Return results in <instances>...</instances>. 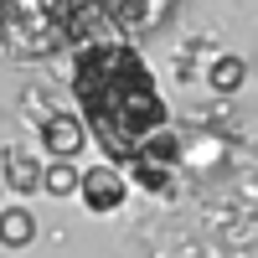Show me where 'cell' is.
<instances>
[{
	"instance_id": "6da1fadb",
	"label": "cell",
	"mask_w": 258,
	"mask_h": 258,
	"mask_svg": "<svg viewBox=\"0 0 258 258\" xmlns=\"http://www.w3.org/2000/svg\"><path fill=\"white\" fill-rule=\"evenodd\" d=\"M73 93L83 103L88 129H93V145L109 160H124V165L170 124L155 73L145 68L140 47L124 36H98V41L78 47Z\"/></svg>"
},
{
	"instance_id": "7a4b0ae2",
	"label": "cell",
	"mask_w": 258,
	"mask_h": 258,
	"mask_svg": "<svg viewBox=\"0 0 258 258\" xmlns=\"http://www.w3.org/2000/svg\"><path fill=\"white\" fill-rule=\"evenodd\" d=\"M129 186H135V176H124L119 165H88L83 170V207L98 212V217H109V212L124 207Z\"/></svg>"
},
{
	"instance_id": "3957f363",
	"label": "cell",
	"mask_w": 258,
	"mask_h": 258,
	"mask_svg": "<svg viewBox=\"0 0 258 258\" xmlns=\"http://www.w3.org/2000/svg\"><path fill=\"white\" fill-rule=\"evenodd\" d=\"M93 140V129L88 119H78L68 109H52V114H41V150H47L52 160H78V150Z\"/></svg>"
},
{
	"instance_id": "277c9868",
	"label": "cell",
	"mask_w": 258,
	"mask_h": 258,
	"mask_svg": "<svg viewBox=\"0 0 258 258\" xmlns=\"http://www.w3.org/2000/svg\"><path fill=\"white\" fill-rule=\"evenodd\" d=\"M103 6H109V16H114V26H119V31L140 36V31H150V26L165 16L170 0H103Z\"/></svg>"
},
{
	"instance_id": "5b68a950",
	"label": "cell",
	"mask_w": 258,
	"mask_h": 258,
	"mask_svg": "<svg viewBox=\"0 0 258 258\" xmlns=\"http://www.w3.org/2000/svg\"><path fill=\"white\" fill-rule=\"evenodd\" d=\"M129 176H135V186L155 191V197H170L176 191V160H155V155H135L129 160Z\"/></svg>"
},
{
	"instance_id": "8992f818",
	"label": "cell",
	"mask_w": 258,
	"mask_h": 258,
	"mask_svg": "<svg viewBox=\"0 0 258 258\" xmlns=\"http://www.w3.org/2000/svg\"><path fill=\"white\" fill-rule=\"evenodd\" d=\"M6 181H11V191H21V197H26V191H41L47 186V176H41V165L36 160H26V150H6Z\"/></svg>"
},
{
	"instance_id": "52a82bcc",
	"label": "cell",
	"mask_w": 258,
	"mask_h": 258,
	"mask_svg": "<svg viewBox=\"0 0 258 258\" xmlns=\"http://www.w3.org/2000/svg\"><path fill=\"white\" fill-rule=\"evenodd\" d=\"M0 238H6L11 248H26V243L36 238V222H31V212H26V207H11L6 217H0Z\"/></svg>"
},
{
	"instance_id": "ba28073f",
	"label": "cell",
	"mask_w": 258,
	"mask_h": 258,
	"mask_svg": "<svg viewBox=\"0 0 258 258\" xmlns=\"http://www.w3.org/2000/svg\"><path fill=\"white\" fill-rule=\"evenodd\" d=\"M243 78H248V68H243V57H217L207 68V83L217 93H232V88H243Z\"/></svg>"
},
{
	"instance_id": "9c48e42d",
	"label": "cell",
	"mask_w": 258,
	"mask_h": 258,
	"mask_svg": "<svg viewBox=\"0 0 258 258\" xmlns=\"http://www.w3.org/2000/svg\"><path fill=\"white\" fill-rule=\"evenodd\" d=\"M47 191H52V197H73V191H83V170H78L73 160H52V170H47Z\"/></svg>"
}]
</instances>
